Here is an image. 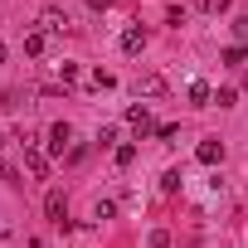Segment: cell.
<instances>
[{"mask_svg":"<svg viewBox=\"0 0 248 248\" xmlns=\"http://www.w3.org/2000/svg\"><path fill=\"white\" fill-rule=\"evenodd\" d=\"M214 102H219V107H233V102H238V88H219Z\"/></svg>","mask_w":248,"mask_h":248,"instance_id":"5bb4252c","label":"cell"},{"mask_svg":"<svg viewBox=\"0 0 248 248\" xmlns=\"http://www.w3.org/2000/svg\"><path fill=\"white\" fill-rule=\"evenodd\" d=\"M243 88H248V78H243Z\"/></svg>","mask_w":248,"mask_h":248,"instance_id":"603a6c76","label":"cell"},{"mask_svg":"<svg viewBox=\"0 0 248 248\" xmlns=\"http://www.w3.org/2000/svg\"><path fill=\"white\" fill-rule=\"evenodd\" d=\"M180 137V127H175V122H166V127H156V141H175Z\"/></svg>","mask_w":248,"mask_h":248,"instance_id":"ffe728a7","label":"cell"},{"mask_svg":"<svg viewBox=\"0 0 248 248\" xmlns=\"http://www.w3.org/2000/svg\"><path fill=\"white\" fill-rule=\"evenodd\" d=\"M44 44H49V34H44V30H30V34H25V54H30V59H39V54H44Z\"/></svg>","mask_w":248,"mask_h":248,"instance_id":"30bf717a","label":"cell"},{"mask_svg":"<svg viewBox=\"0 0 248 248\" xmlns=\"http://www.w3.org/2000/svg\"><path fill=\"white\" fill-rule=\"evenodd\" d=\"M44 219H49L54 229H63V233L73 229V219H68V195H63V190H49V195H44Z\"/></svg>","mask_w":248,"mask_h":248,"instance_id":"6da1fadb","label":"cell"},{"mask_svg":"<svg viewBox=\"0 0 248 248\" xmlns=\"http://www.w3.org/2000/svg\"><path fill=\"white\" fill-rule=\"evenodd\" d=\"M122 49H127V54H141V49H146V30H141V25H127V34H122Z\"/></svg>","mask_w":248,"mask_h":248,"instance_id":"ba28073f","label":"cell"},{"mask_svg":"<svg viewBox=\"0 0 248 248\" xmlns=\"http://www.w3.org/2000/svg\"><path fill=\"white\" fill-rule=\"evenodd\" d=\"M5 59H10V49H5V44H0V63H5Z\"/></svg>","mask_w":248,"mask_h":248,"instance_id":"7402d4cb","label":"cell"},{"mask_svg":"<svg viewBox=\"0 0 248 248\" xmlns=\"http://www.w3.org/2000/svg\"><path fill=\"white\" fill-rule=\"evenodd\" d=\"M161 190L175 195V190H180V170H166V175H161Z\"/></svg>","mask_w":248,"mask_h":248,"instance_id":"2e32d148","label":"cell"},{"mask_svg":"<svg viewBox=\"0 0 248 248\" xmlns=\"http://www.w3.org/2000/svg\"><path fill=\"white\" fill-rule=\"evenodd\" d=\"M219 63H229V68H243V63H248V49H243V44H229V49L219 54Z\"/></svg>","mask_w":248,"mask_h":248,"instance_id":"8fae6325","label":"cell"},{"mask_svg":"<svg viewBox=\"0 0 248 248\" xmlns=\"http://www.w3.org/2000/svg\"><path fill=\"white\" fill-rule=\"evenodd\" d=\"M97 146H102V151H107V146L117 151V127H102V132H97Z\"/></svg>","mask_w":248,"mask_h":248,"instance_id":"9a60e30c","label":"cell"},{"mask_svg":"<svg viewBox=\"0 0 248 248\" xmlns=\"http://www.w3.org/2000/svg\"><path fill=\"white\" fill-rule=\"evenodd\" d=\"M195 161H200V166H219V161H224V141H219V137L200 141V146H195Z\"/></svg>","mask_w":248,"mask_h":248,"instance_id":"3957f363","label":"cell"},{"mask_svg":"<svg viewBox=\"0 0 248 248\" xmlns=\"http://www.w3.org/2000/svg\"><path fill=\"white\" fill-rule=\"evenodd\" d=\"M112 214H117L112 200H97V204H93V219H112Z\"/></svg>","mask_w":248,"mask_h":248,"instance_id":"e0dca14e","label":"cell"},{"mask_svg":"<svg viewBox=\"0 0 248 248\" xmlns=\"http://www.w3.org/2000/svg\"><path fill=\"white\" fill-rule=\"evenodd\" d=\"M107 5H112V0H88V10H97V15H102Z\"/></svg>","mask_w":248,"mask_h":248,"instance_id":"44dd1931","label":"cell"},{"mask_svg":"<svg viewBox=\"0 0 248 248\" xmlns=\"http://www.w3.org/2000/svg\"><path fill=\"white\" fill-rule=\"evenodd\" d=\"M233 39L248 49V15H238V20H233Z\"/></svg>","mask_w":248,"mask_h":248,"instance_id":"d6986e66","label":"cell"},{"mask_svg":"<svg viewBox=\"0 0 248 248\" xmlns=\"http://www.w3.org/2000/svg\"><path fill=\"white\" fill-rule=\"evenodd\" d=\"M146 248H170V233H166V229H151V238H146Z\"/></svg>","mask_w":248,"mask_h":248,"instance_id":"ac0fdd59","label":"cell"},{"mask_svg":"<svg viewBox=\"0 0 248 248\" xmlns=\"http://www.w3.org/2000/svg\"><path fill=\"white\" fill-rule=\"evenodd\" d=\"M127 122L137 127V137H151V132H156V127H151V112H146V102H132V107H127Z\"/></svg>","mask_w":248,"mask_h":248,"instance_id":"277c9868","label":"cell"},{"mask_svg":"<svg viewBox=\"0 0 248 248\" xmlns=\"http://www.w3.org/2000/svg\"><path fill=\"white\" fill-rule=\"evenodd\" d=\"M25 166H30V175H34V180H44V175H49V151L25 146Z\"/></svg>","mask_w":248,"mask_h":248,"instance_id":"5b68a950","label":"cell"},{"mask_svg":"<svg viewBox=\"0 0 248 248\" xmlns=\"http://www.w3.org/2000/svg\"><path fill=\"white\" fill-rule=\"evenodd\" d=\"M39 30H44V34H63V30H68V15H63V10H44V15H39Z\"/></svg>","mask_w":248,"mask_h":248,"instance_id":"8992f818","label":"cell"},{"mask_svg":"<svg viewBox=\"0 0 248 248\" xmlns=\"http://www.w3.org/2000/svg\"><path fill=\"white\" fill-rule=\"evenodd\" d=\"M112 161H117V166H122V170H127V166H132V161H137V146H132V141H122V146H117V151H112Z\"/></svg>","mask_w":248,"mask_h":248,"instance_id":"7c38bea8","label":"cell"},{"mask_svg":"<svg viewBox=\"0 0 248 248\" xmlns=\"http://www.w3.org/2000/svg\"><path fill=\"white\" fill-rule=\"evenodd\" d=\"M73 146V127H68V122H54V127H49V156H63Z\"/></svg>","mask_w":248,"mask_h":248,"instance_id":"7a4b0ae2","label":"cell"},{"mask_svg":"<svg viewBox=\"0 0 248 248\" xmlns=\"http://www.w3.org/2000/svg\"><path fill=\"white\" fill-rule=\"evenodd\" d=\"M190 102H195V107H209V102H214V88H209L204 78H195V83H190Z\"/></svg>","mask_w":248,"mask_h":248,"instance_id":"9c48e42d","label":"cell"},{"mask_svg":"<svg viewBox=\"0 0 248 248\" xmlns=\"http://www.w3.org/2000/svg\"><path fill=\"white\" fill-rule=\"evenodd\" d=\"M161 93H166V78H161V73H141L137 97H161Z\"/></svg>","mask_w":248,"mask_h":248,"instance_id":"52a82bcc","label":"cell"},{"mask_svg":"<svg viewBox=\"0 0 248 248\" xmlns=\"http://www.w3.org/2000/svg\"><path fill=\"white\" fill-rule=\"evenodd\" d=\"M93 88H102V93H107V88H117V78H112L107 68H97V73H93Z\"/></svg>","mask_w":248,"mask_h":248,"instance_id":"4fadbf2b","label":"cell"}]
</instances>
